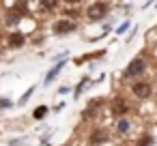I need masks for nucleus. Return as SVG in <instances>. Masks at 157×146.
I'll list each match as a JSON object with an SVG mask.
<instances>
[{"label": "nucleus", "instance_id": "obj_13", "mask_svg": "<svg viewBox=\"0 0 157 146\" xmlns=\"http://www.w3.org/2000/svg\"><path fill=\"white\" fill-rule=\"evenodd\" d=\"M11 105V101H7V99H0V107H9Z\"/></svg>", "mask_w": 157, "mask_h": 146}, {"label": "nucleus", "instance_id": "obj_5", "mask_svg": "<svg viewBox=\"0 0 157 146\" xmlns=\"http://www.w3.org/2000/svg\"><path fill=\"white\" fill-rule=\"evenodd\" d=\"M63 65H65V62H58V65H56V67H54V69L48 73V77H45V84H50V82H54V80H56V73L63 69Z\"/></svg>", "mask_w": 157, "mask_h": 146}, {"label": "nucleus", "instance_id": "obj_3", "mask_svg": "<svg viewBox=\"0 0 157 146\" xmlns=\"http://www.w3.org/2000/svg\"><path fill=\"white\" fill-rule=\"evenodd\" d=\"M131 92H133L138 99H146V97L153 92V86H151L148 82H136V84L131 86Z\"/></svg>", "mask_w": 157, "mask_h": 146}, {"label": "nucleus", "instance_id": "obj_6", "mask_svg": "<svg viewBox=\"0 0 157 146\" xmlns=\"http://www.w3.org/2000/svg\"><path fill=\"white\" fill-rule=\"evenodd\" d=\"M112 112H114V114H116V116H123V114H125V112H127V105H125V103H123V101H116V103H114V105H112Z\"/></svg>", "mask_w": 157, "mask_h": 146}, {"label": "nucleus", "instance_id": "obj_7", "mask_svg": "<svg viewBox=\"0 0 157 146\" xmlns=\"http://www.w3.org/2000/svg\"><path fill=\"white\" fill-rule=\"evenodd\" d=\"M105 137H108V135H105V131H101V129H97V131L93 133V137H90V142H93V144H99V142H105Z\"/></svg>", "mask_w": 157, "mask_h": 146}, {"label": "nucleus", "instance_id": "obj_14", "mask_svg": "<svg viewBox=\"0 0 157 146\" xmlns=\"http://www.w3.org/2000/svg\"><path fill=\"white\" fill-rule=\"evenodd\" d=\"M65 2H80V0H65Z\"/></svg>", "mask_w": 157, "mask_h": 146}, {"label": "nucleus", "instance_id": "obj_4", "mask_svg": "<svg viewBox=\"0 0 157 146\" xmlns=\"http://www.w3.org/2000/svg\"><path fill=\"white\" fill-rule=\"evenodd\" d=\"M73 28H75V24H73V22H69V20H60V22H56V24H54V32H56V35L71 32Z\"/></svg>", "mask_w": 157, "mask_h": 146}, {"label": "nucleus", "instance_id": "obj_1", "mask_svg": "<svg viewBox=\"0 0 157 146\" xmlns=\"http://www.w3.org/2000/svg\"><path fill=\"white\" fill-rule=\"evenodd\" d=\"M144 69H146V60H144V58H136V60L129 62L125 75H127V77H136V75H142Z\"/></svg>", "mask_w": 157, "mask_h": 146}, {"label": "nucleus", "instance_id": "obj_8", "mask_svg": "<svg viewBox=\"0 0 157 146\" xmlns=\"http://www.w3.org/2000/svg\"><path fill=\"white\" fill-rule=\"evenodd\" d=\"M11 45H13V47H20V45H24V35H20V32L11 35Z\"/></svg>", "mask_w": 157, "mask_h": 146}, {"label": "nucleus", "instance_id": "obj_11", "mask_svg": "<svg viewBox=\"0 0 157 146\" xmlns=\"http://www.w3.org/2000/svg\"><path fill=\"white\" fill-rule=\"evenodd\" d=\"M33 92H35V86H33V88H28V90H26V95H24V97H22V99H20V103H26V101H28V97H30V95H33Z\"/></svg>", "mask_w": 157, "mask_h": 146}, {"label": "nucleus", "instance_id": "obj_12", "mask_svg": "<svg viewBox=\"0 0 157 146\" xmlns=\"http://www.w3.org/2000/svg\"><path fill=\"white\" fill-rule=\"evenodd\" d=\"M116 129H118V131H127V129H129V122H127V120H121V122L116 125Z\"/></svg>", "mask_w": 157, "mask_h": 146}, {"label": "nucleus", "instance_id": "obj_9", "mask_svg": "<svg viewBox=\"0 0 157 146\" xmlns=\"http://www.w3.org/2000/svg\"><path fill=\"white\" fill-rule=\"evenodd\" d=\"M48 114V107L45 105H41V107H37V112H35V118H43Z\"/></svg>", "mask_w": 157, "mask_h": 146}, {"label": "nucleus", "instance_id": "obj_2", "mask_svg": "<svg viewBox=\"0 0 157 146\" xmlns=\"http://www.w3.org/2000/svg\"><path fill=\"white\" fill-rule=\"evenodd\" d=\"M105 13H108V7H105L103 2H95V5H90V7L86 9V17L93 20V22H95V20H101Z\"/></svg>", "mask_w": 157, "mask_h": 146}, {"label": "nucleus", "instance_id": "obj_10", "mask_svg": "<svg viewBox=\"0 0 157 146\" xmlns=\"http://www.w3.org/2000/svg\"><path fill=\"white\" fill-rule=\"evenodd\" d=\"M41 5H43V9H54L56 7V0H41Z\"/></svg>", "mask_w": 157, "mask_h": 146}]
</instances>
